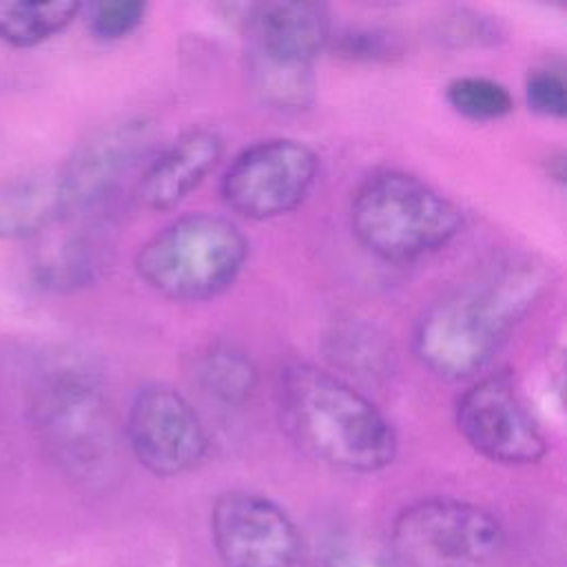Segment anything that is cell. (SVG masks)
Segmentation results:
<instances>
[{"mask_svg":"<svg viewBox=\"0 0 567 567\" xmlns=\"http://www.w3.org/2000/svg\"><path fill=\"white\" fill-rule=\"evenodd\" d=\"M328 49H332L334 55H341L346 60L379 62L401 55L403 42L390 29L374 24H350L339 31H332Z\"/></svg>","mask_w":567,"mask_h":567,"instance_id":"7402d4cb","label":"cell"},{"mask_svg":"<svg viewBox=\"0 0 567 567\" xmlns=\"http://www.w3.org/2000/svg\"><path fill=\"white\" fill-rule=\"evenodd\" d=\"M106 241L95 226L49 237L33 259V279L49 292H75L93 284L104 266Z\"/></svg>","mask_w":567,"mask_h":567,"instance_id":"9a60e30c","label":"cell"},{"mask_svg":"<svg viewBox=\"0 0 567 567\" xmlns=\"http://www.w3.org/2000/svg\"><path fill=\"white\" fill-rule=\"evenodd\" d=\"M319 155L295 137H266L241 148L221 175L224 204L255 221L292 213L312 190Z\"/></svg>","mask_w":567,"mask_h":567,"instance_id":"52a82bcc","label":"cell"},{"mask_svg":"<svg viewBox=\"0 0 567 567\" xmlns=\"http://www.w3.org/2000/svg\"><path fill=\"white\" fill-rule=\"evenodd\" d=\"M275 401L286 436L332 470L377 474L396 458L392 421L337 372L310 361H290L277 377Z\"/></svg>","mask_w":567,"mask_h":567,"instance_id":"7a4b0ae2","label":"cell"},{"mask_svg":"<svg viewBox=\"0 0 567 567\" xmlns=\"http://www.w3.org/2000/svg\"><path fill=\"white\" fill-rule=\"evenodd\" d=\"M241 22L246 49L312 64L328 49L334 31L330 9L308 0L255 2L248 4Z\"/></svg>","mask_w":567,"mask_h":567,"instance_id":"7c38bea8","label":"cell"},{"mask_svg":"<svg viewBox=\"0 0 567 567\" xmlns=\"http://www.w3.org/2000/svg\"><path fill=\"white\" fill-rule=\"evenodd\" d=\"M210 540L226 567H306L303 538L272 498L230 489L210 507Z\"/></svg>","mask_w":567,"mask_h":567,"instance_id":"30bf717a","label":"cell"},{"mask_svg":"<svg viewBox=\"0 0 567 567\" xmlns=\"http://www.w3.org/2000/svg\"><path fill=\"white\" fill-rule=\"evenodd\" d=\"M29 414L42 445L71 478L89 487L117 478L124 436L100 377L86 363H44L31 381Z\"/></svg>","mask_w":567,"mask_h":567,"instance_id":"3957f363","label":"cell"},{"mask_svg":"<svg viewBox=\"0 0 567 567\" xmlns=\"http://www.w3.org/2000/svg\"><path fill=\"white\" fill-rule=\"evenodd\" d=\"M430 35L447 49H489L505 40V27L485 11L452 7L430 22Z\"/></svg>","mask_w":567,"mask_h":567,"instance_id":"ffe728a7","label":"cell"},{"mask_svg":"<svg viewBox=\"0 0 567 567\" xmlns=\"http://www.w3.org/2000/svg\"><path fill=\"white\" fill-rule=\"evenodd\" d=\"M224 137L208 126H193L146 162L135 195L148 210H171L184 202L219 164Z\"/></svg>","mask_w":567,"mask_h":567,"instance_id":"4fadbf2b","label":"cell"},{"mask_svg":"<svg viewBox=\"0 0 567 567\" xmlns=\"http://www.w3.org/2000/svg\"><path fill=\"white\" fill-rule=\"evenodd\" d=\"M75 0H0V42L33 49L66 31L82 13Z\"/></svg>","mask_w":567,"mask_h":567,"instance_id":"e0dca14e","label":"cell"},{"mask_svg":"<svg viewBox=\"0 0 567 567\" xmlns=\"http://www.w3.org/2000/svg\"><path fill=\"white\" fill-rule=\"evenodd\" d=\"M199 388L226 405L246 403L259 381L257 365L248 352L233 343H210L195 361Z\"/></svg>","mask_w":567,"mask_h":567,"instance_id":"ac0fdd59","label":"cell"},{"mask_svg":"<svg viewBox=\"0 0 567 567\" xmlns=\"http://www.w3.org/2000/svg\"><path fill=\"white\" fill-rule=\"evenodd\" d=\"M463 210L419 175L383 168L368 175L350 199V228L374 257L408 264L452 244Z\"/></svg>","mask_w":567,"mask_h":567,"instance_id":"277c9868","label":"cell"},{"mask_svg":"<svg viewBox=\"0 0 567 567\" xmlns=\"http://www.w3.org/2000/svg\"><path fill=\"white\" fill-rule=\"evenodd\" d=\"M248 252V237L230 217L188 213L140 246L135 272L155 295L197 303L226 292L241 275Z\"/></svg>","mask_w":567,"mask_h":567,"instance_id":"5b68a950","label":"cell"},{"mask_svg":"<svg viewBox=\"0 0 567 567\" xmlns=\"http://www.w3.org/2000/svg\"><path fill=\"white\" fill-rule=\"evenodd\" d=\"M244 73L252 95L268 109L281 113H299L306 111L317 97V75L312 62H299L246 49Z\"/></svg>","mask_w":567,"mask_h":567,"instance_id":"2e32d148","label":"cell"},{"mask_svg":"<svg viewBox=\"0 0 567 567\" xmlns=\"http://www.w3.org/2000/svg\"><path fill=\"white\" fill-rule=\"evenodd\" d=\"M323 567H401L390 547L352 532H334L321 549Z\"/></svg>","mask_w":567,"mask_h":567,"instance_id":"603a6c76","label":"cell"},{"mask_svg":"<svg viewBox=\"0 0 567 567\" xmlns=\"http://www.w3.org/2000/svg\"><path fill=\"white\" fill-rule=\"evenodd\" d=\"M525 100L538 115L563 120L567 113V84L556 66H536L525 78Z\"/></svg>","mask_w":567,"mask_h":567,"instance_id":"d4e9b609","label":"cell"},{"mask_svg":"<svg viewBox=\"0 0 567 567\" xmlns=\"http://www.w3.org/2000/svg\"><path fill=\"white\" fill-rule=\"evenodd\" d=\"M55 221H62L55 166L0 177V241L40 237Z\"/></svg>","mask_w":567,"mask_h":567,"instance_id":"5bb4252c","label":"cell"},{"mask_svg":"<svg viewBox=\"0 0 567 567\" xmlns=\"http://www.w3.org/2000/svg\"><path fill=\"white\" fill-rule=\"evenodd\" d=\"M146 4L140 0H100L82 7L86 27L97 40H122L137 31L146 18Z\"/></svg>","mask_w":567,"mask_h":567,"instance_id":"cb8c5ba5","label":"cell"},{"mask_svg":"<svg viewBox=\"0 0 567 567\" xmlns=\"http://www.w3.org/2000/svg\"><path fill=\"white\" fill-rule=\"evenodd\" d=\"M390 549L408 567H503L507 532L476 503L434 496L396 514Z\"/></svg>","mask_w":567,"mask_h":567,"instance_id":"8992f818","label":"cell"},{"mask_svg":"<svg viewBox=\"0 0 567 567\" xmlns=\"http://www.w3.org/2000/svg\"><path fill=\"white\" fill-rule=\"evenodd\" d=\"M122 436L135 461L159 478L195 470L208 454V432L190 401L164 381L137 388Z\"/></svg>","mask_w":567,"mask_h":567,"instance_id":"9c48e42d","label":"cell"},{"mask_svg":"<svg viewBox=\"0 0 567 567\" xmlns=\"http://www.w3.org/2000/svg\"><path fill=\"white\" fill-rule=\"evenodd\" d=\"M157 124L148 115H126L93 128L55 166L62 219L89 217L106 204L120 179L153 148Z\"/></svg>","mask_w":567,"mask_h":567,"instance_id":"ba28073f","label":"cell"},{"mask_svg":"<svg viewBox=\"0 0 567 567\" xmlns=\"http://www.w3.org/2000/svg\"><path fill=\"white\" fill-rule=\"evenodd\" d=\"M532 255H505L432 301L419 317L412 350L423 368L450 381L483 372L549 288Z\"/></svg>","mask_w":567,"mask_h":567,"instance_id":"6da1fadb","label":"cell"},{"mask_svg":"<svg viewBox=\"0 0 567 567\" xmlns=\"http://www.w3.org/2000/svg\"><path fill=\"white\" fill-rule=\"evenodd\" d=\"M328 352L337 365L357 377H377L388 370L390 350L383 337L365 326L346 321L328 334Z\"/></svg>","mask_w":567,"mask_h":567,"instance_id":"d6986e66","label":"cell"},{"mask_svg":"<svg viewBox=\"0 0 567 567\" xmlns=\"http://www.w3.org/2000/svg\"><path fill=\"white\" fill-rule=\"evenodd\" d=\"M456 427L476 454L498 465H534L547 454L543 430L505 372L485 374L461 394Z\"/></svg>","mask_w":567,"mask_h":567,"instance_id":"8fae6325","label":"cell"},{"mask_svg":"<svg viewBox=\"0 0 567 567\" xmlns=\"http://www.w3.org/2000/svg\"><path fill=\"white\" fill-rule=\"evenodd\" d=\"M447 104L474 122H494L512 113L514 97L509 89L485 75H458L445 86Z\"/></svg>","mask_w":567,"mask_h":567,"instance_id":"44dd1931","label":"cell"}]
</instances>
